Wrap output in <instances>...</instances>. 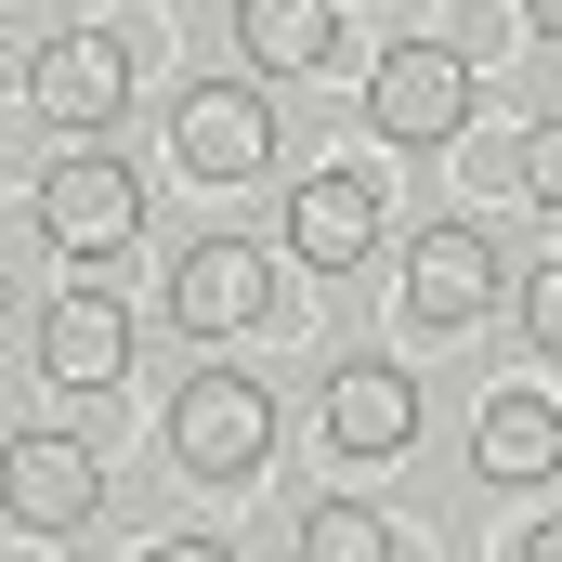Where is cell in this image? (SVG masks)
Returning <instances> with one entry per match:
<instances>
[{
	"mask_svg": "<svg viewBox=\"0 0 562 562\" xmlns=\"http://www.w3.org/2000/svg\"><path fill=\"white\" fill-rule=\"evenodd\" d=\"M380 183L367 170H314L301 196H288V236H276V262H301V276H353L367 249H380Z\"/></svg>",
	"mask_w": 562,
	"mask_h": 562,
	"instance_id": "cell-10",
	"label": "cell"
},
{
	"mask_svg": "<svg viewBox=\"0 0 562 562\" xmlns=\"http://www.w3.org/2000/svg\"><path fill=\"white\" fill-rule=\"evenodd\" d=\"M0 510H13L26 537H92V524H105V458L66 419L0 431Z\"/></svg>",
	"mask_w": 562,
	"mask_h": 562,
	"instance_id": "cell-2",
	"label": "cell"
},
{
	"mask_svg": "<svg viewBox=\"0 0 562 562\" xmlns=\"http://www.w3.org/2000/svg\"><path fill=\"white\" fill-rule=\"evenodd\" d=\"M144 562H236V550H223V537H196V524H183V537H157V550H144Z\"/></svg>",
	"mask_w": 562,
	"mask_h": 562,
	"instance_id": "cell-17",
	"label": "cell"
},
{
	"mask_svg": "<svg viewBox=\"0 0 562 562\" xmlns=\"http://www.w3.org/2000/svg\"><path fill=\"white\" fill-rule=\"evenodd\" d=\"M236 53L249 79H314L340 53V0H236Z\"/></svg>",
	"mask_w": 562,
	"mask_h": 562,
	"instance_id": "cell-13",
	"label": "cell"
},
{
	"mask_svg": "<svg viewBox=\"0 0 562 562\" xmlns=\"http://www.w3.org/2000/svg\"><path fill=\"white\" fill-rule=\"evenodd\" d=\"M40 236H53L66 262H119L144 236V170H119L105 144L53 157V170H40Z\"/></svg>",
	"mask_w": 562,
	"mask_h": 562,
	"instance_id": "cell-6",
	"label": "cell"
},
{
	"mask_svg": "<svg viewBox=\"0 0 562 562\" xmlns=\"http://www.w3.org/2000/svg\"><path fill=\"white\" fill-rule=\"evenodd\" d=\"M0 92H13V79H0Z\"/></svg>",
	"mask_w": 562,
	"mask_h": 562,
	"instance_id": "cell-21",
	"label": "cell"
},
{
	"mask_svg": "<svg viewBox=\"0 0 562 562\" xmlns=\"http://www.w3.org/2000/svg\"><path fill=\"white\" fill-rule=\"evenodd\" d=\"M0 314H13V276H0Z\"/></svg>",
	"mask_w": 562,
	"mask_h": 562,
	"instance_id": "cell-20",
	"label": "cell"
},
{
	"mask_svg": "<svg viewBox=\"0 0 562 562\" xmlns=\"http://www.w3.org/2000/svg\"><path fill=\"white\" fill-rule=\"evenodd\" d=\"M524 562H562V510H550V524H524Z\"/></svg>",
	"mask_w": 562,
	"mask_h": 562,
	"instance_id": "cell-18",
	"label": "cell"
},
{
	"mask_svg": "<svg viewBox=\"0 0 562 562\" xmlns=\"http://www.w3.org/2000/svg\"><path fill=\"white\" fill-rule=\"evenodd\" d=\"M497 288H510V262H497V236H484L471 210H445V223L406 236V327H419V340L484 327V314H497Z\"/></svg>",
	"mask_w": 562,
	"mask_h": 562,
	"instance_id": "cell-4",
	"label": "cell"
},
{
	"mask_svg": "<svg viewBox=\"0 0 562 562\" xmlns=\"http://www.w3.org/2000/svg\"><path fill=\"white\" fill-rule=\"evenodd\" d=\"M301 562H393V524L367 497H314L301 510Z\"/></svg>",
	"mask_w": 562,
	"mask_h": 562,
	"instance_id": "cell-14",
	"label": "cell"
},
{
	"mask_svg": "<svg viewBox=\"0 0 562 562\" xmlns=\"http://www.w3.org/2000/svg\"><path fill=\"white\" fill-rule=\"evenodd\" d=\"M314 419H327L340 458H406V445H419V380H406L393 353H340L327 393H314Z\"/></svg>",
	"mask_w": 562,
	"mask_h": 562,
	"instance_id": "cell-9",
	"label": "cell"
},
{
	"mask_svg": "<svg viewBox=\"0 0 562 562\" xmlns=\"http://www.w3.org/2000/svg\"><path fill=\"white\" fill-rule=\"evenodd\" d=\"M170 327H183V340L276 327V249H249V236H196V249H170Z\"/></svg>",
	"mask_w": 562,
	"mask_h": 562,
	"instance_id": "cell-7",
	"label": "cell"
},
{
	"mask_svg": "<svg viewBox=\"0 0 562 562\" xmlns=\"http://www.w3.org/2000/svg\"><path fill=\"white\" fill-rule=\"evenodd\" d=\"M471 471H484V484H550V471H562V406H550V393H484Z\"/></svg>",
	"mask_w": 562,
	"mask_h": 562,
	"instance_id": "cell-12",
	"label": "cell"
},
{
	"mask_svg": "<svg viewBox=\"0 0 562 562\" xmlns=\"http://www.w3.org/2000/svg\"><path fill=\"white\" fill-rule=\"evenodd\" d=\"M262 458H276V393H262L249 367H196V380L170 393V471H196V484H262Z\"/></svg>",
	"mask_w": 562,
	"mask_h": 562,
	"instance_id": "cell-1",
	"label": "cell"
},
{
	"mask_svg": "<svg viewBox=\"0 0 562 562\" xmlns=\"http://www.w3.org/2000/svg\"><path fill=\"white\" fill-rule=\"evenodd\" d=\"M170 170H183V183H262V170H276V105H262V79H183V92H170Z\"/></svg>",
	"mask_w": 562,
	"mask_h": 562,
	"instance_id": "cell-5",
	"label": "cell"
},
{
	"mask_svg": "<svg viewBox=\"0 0 562 562\" xmlns=\"http://www.w3.org/2000/svg\"><path fill=\"white\" fill-rule=\"evenodd\" d=\"M40 380L53 393H119L132 380V301L119 288H66L40 314Z\"/></svg>",
	"mask_w": 562,
	"mask_h": 562,
	"instance_id": "cell-11",
	"label": "cell"
},
{
	"mask_svg": "<svg viewBox=\"0 0 562 562\" xmlns=\"http://www.w3.org/2000/svg\"><path fill=\"white\" fill-rule=\"evenodd\" d=\"M524 340L562 367V262H537V276H524Z\"/></svg>",
	"mask_w": 562,
	"mask_h": 562,
	"instance_id": "cell-15",
	"label": "cell"
},
{
	"mask_svg": "<svg viewBox=\"0 0 562 562\" xmlns=\"http://www.w3.org/2000/svg\"><path fill=\"white\" fill-rule=\"evenodd\" d=\"M524 26H537V40H562V0H524Z\"/></svg>",
	"mask_w": 562,
	"mask_h": 562,
	"instance_id": "cell-19",
	"label": "cell"
},
{
	"mask_svg": "<svg viewBox=\"0 0 562 562\" xmlns=\"http://www.w3.org/2000/svg\"><path fill=\"white\" fill-rule=\"evenodd\" d=\"M367 132L406 144V157L458 144L471 132V53H458V40H393V53L367 66Z\"/></svg>",
	"mask_w": 562,
	"mask_h": 562,
	"instance_id": "cell-3",
	"label": "cell"
},
{
	"mask_svg": "<svg viewBox=\"0 0 562 562\" xmlns=\"http://www.w3.org/2000/svg\"><path fill=\"white\" fill-rule=\"evenodd\" d=\"M524 196H537V210H562V119H537V132H524Z\"/></svg>",
	"mask_w": 562,
	"mask_h": 562,
	"instance_id": "cell-16",
	"label": "cell"
},
{
	"mask_svg": "<svg viewBox=\"0 0 562 562\" xmlns=\"http://www.w3.org/2000/svg\"><path fill=\"white\" fill-rule=\"evenodd\" d=\"M26 105H40L53 132H119V119H132V40H119V26L40 40V53H26Z\"/></svg>",
	"mask_w": 562,
	"mask_h": 562,
	"instance_id": "cell-8",
	"label": "cell"
}]
</instances>
